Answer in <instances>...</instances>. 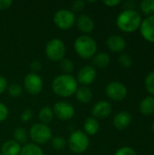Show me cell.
<instances>
[{
  "label": "cell",
  "instance_id": "33",
  "mask_svg": "<svg viewBox=\"0 0 154 155\" xmlns=\"http://www.w3.org/2000/svg\"><path fill=\"white\" fill-rule=\"evenodd\" d=\"M33 115H34V113L31 109H26L25 110L21 116H20V120L24 123H26V122H29L32 118H33Z\"/></svg>",
  "mask_w": 154,
  "mask_h": 155
},
{
  "label": "cell",
  "instance_id": "14",
  "mask_svg": "<svg viewBox=\"0 0 154 155\" xmlns=\"http://www.w3.org/2000/svg\"><path fill=\"white\" fill-rule=\"evenodd\" d=\"M107 47L113 53H121L126 48L124 38L119 35H112L106 40Z\"/></svg>",
  "mask_w": 154,
  "mask_h": 155
},
{
  "label": "cell",
  "instance_id": "15",
  "mask_svg": "<svg viewBox=\"0 0 154 155\" xmlns=\"http://www.w3.org/2000/svg\"><path fill=\"white\" fill-rule=\"evenodd\" d=\"M132 120L133 118H132L131 114L126 111H123V112L118 113L113 117V126L117 130L123 131L130 126V124H132Z\"/></svg>",
  "mask_w": 154,
  "mask_h": 155
},
{
  "label": "cell",
  "instance_id": "12",
  "mask_svg": "<svg viewBox=\"0 0 154 155\" xmlns=\"http://www.w3.org/2000/svg\"><path fill=\"white\" fill-rule=\"evenodd\" d=\"M142 36L148 42L154 43V15H150L142 20L140 26Z\"/></svg>",
  "mask_w": 154,
  "mask_h": 155
},
{
  "label": "cell",
  "instance_id": "11",
  "mask_svg": "<svg viewBox=\"0 0 154 155\" xmlns=\"http://www.w3.org/2000/svg\"><path fill=\"white\" fill-rule=\"evenodd\" d=\"M96 78V70L92 65H84L83 66L78 74H77V80L83 86H88L92 84Z\"/></svg>",
  "mask_w": 154,
  "mask_h": 155
},
{
  "label": "cell",
  "instance_id": "21",
  "mask_svg": "<svg viewBox=\"0 0 154 155\" xmlns=\"http://www.w3.org/2000/svg\"><path fill=\"white\" fill-rule=\"evenodd\" d=\"M93 64L98 68H106L111 62V57L106 53H99L93 57Z\"/></svg>",
  "mask_w": 154,
  "mask_h": 155
},
{
  "label": "cell",
  "instance_id": "35",
  "mask_svg": "<svg viewBox=\"0 0 154 155\" xmlns=\"http://www.w3.org/2000/svg\"><path fill=\"white\" fill-rule=\"evenodd\" d=\"M7 116H8L7 107L4 104L0 103V123L4 122L7 118Z\"/></svg>",
  "mask_w": 154,
  "mask_h": 155
},
{
  "label": "cell",
  "instance_id": "29",
  "mask_svg": "<svg viewBox=\"0 0 154 155\" xmlns=\"http://www.w3.org/2000/svg\"><path fill=\"white\" fill-rule=\"evenodd\" d=\"M118 62L120 64V65L123 68H129L132 66L133 64V58L130 54L123 53L120 54V56L118 57Z\"/></svg>",
  "mask_w": 154,
  "mask_h": 155
},
{
  "label": "cell",
  "instance_id": "10",
  "mask_svg": "<svg viewBox=\"0 0 154 155\" xmlns=\"http://www.w3.org/2000/svg\"><path fill=\"white\" fill-rule=\"evenodd\" d=\"M53 113L56 118L62 121H68L74 117L75 110L70 103L65 101H60L54 105Z\"/></svg>",
  "mask_w": 154,
  "mask_h": 155
},
{
  "label": "cell",
  "instance_id": "23",
  "mask_svg": "<svg viewBox=\"0 0 154 155\" xmlns=\"http://www.w3.org/2000/svg\"><path fill=\"white\" fill-rule=\"evenodd\" d=\"M19 155H44V152L39 145L30 143L21 147Z\"/></svg>",
  "mask_w": 154,
  "mask_h": 155
},
{
  "label": "cell",
  "instance_id": "13",
  "mask_svg": "<svg viewBox=\"0 0 154 155\" xmlns=\"http://www.w3.org/2000/svg\"><path fill=\"white\" fill-rule=\"evenodd\" d=\"M112 113V105L107 101H99L92 108V114L95 119H105Z\"/></svg>",
  "mask_w": 154,
  "mask_h": 155
},
{
  "label": "cell",
  "instance_id": "38",
  "mask_svg": "<svg viewBox=\"0 0 154 155\" xmlns=\"http://www.w3.org/2000/svg\"><path fill=\"white\" fill-rule=\"evenodd\" d=\"M103 3L107 6L113 7V6L118 5L121 3V1L120 0H106V1H103Z\"/></svg>",
  "mask_w": 154,
  "mask_h": 155
},
{
  "label": "cell",
  "instance_id": "37",
  "mask_svg": "<svg viewBox=\"0 0 154 155\" xmlns=\"http://www.w3.org/2000/svg\"><path fill=\"white\" fill-rule=\"evenodd\" d=\"M7 88V81L4 76L0 75V94H3Z\"/></svg>",
  "mask_w": 154,
  "mask_h": 155
},
{
  "label": "cell",
  "instance_id": "22",
  "mask_svg": "<svg viewBox=\"0 0 154 155\" xmlns=\"http://www.w3.org/2000/svg\"><path fill=\"white\" fill-rule=\"evenodd\" d=\"M54 113H53V109L50 106H44L41 108V110L39 111L38 114V119L40 121V124H49L53 119H54Z\"/></svg>",
  "mask_w": 154,
  "mask_h": 155
},
{
  "label": "cell",
  "instance_id": "32",
  "mask_svg": "<svg viewBox=\"0 0 154 155\" xmlns=\"http://www.w3.org/2000/svg\"><path fill=\"white\" fill-rule=\"evenodd\" d=\"M114 155H137V153L133 148L128 147V146H124V147L118 149L115 152Z\"/></svg>",
  "mask_w": 154,
  "mask_h": 155
},
{
  "label": "cell",
  "instance_id": "36",
  "mask_svg": "<svg viewBox=\"0 0 154 155\" xmlns=\"http://www.w3.org/2000/svg\"><path fill=\"white\" fill-rule=\"evenodd\" d=\"M13 4L12 0H0V10H5L9 8Z\"/></svg>",
  "mask_w": 154,
  "mask_h": 155
},
{
  "label": "cell",
  "instance_id": "34",
  "mask_svg": "<svg viewBox=\"0 0 154 155\" xmlns=\"http://www.w3.org/2000/svg\"><path fill=\"white\" fill-rule=\"evenodd\" d=\"M29 68H30V70H31V72L33 74H38V73L42 70V64L39 61H33L30 64Z\"/></svg>",
  "mask_w": 154,
  "mask_h": 155
},
{
  "label": "cell",
  "instance_id": "7",
  "mask_svg": "<svg viewBox=\"0 0 154 155\" xmlns=\"http://www.w3.org/2000/svg\"><path fill=\"white\" fill-rule=\"evenodd\" d=\"M54 25L62 30H68L75 24V15L71 10L61 9L54 15Z\"/></svg>",
  "mask_w": 154,
  "mask_h": 155
},
{
  "label": "cell",
  "instance_id": "16",
  "mask_svg": "<svg viewBox=\"0 0 154 155\" xmlns=\"http://www.w3.org/2000/svg\"><path fill=\"white\" fill-rule=\"evenodd\" d=\"M76 25L80 31L85 34H90L94 29L93 20L87 15H80L75 20Z\"/></svg>",
  "mask_w": 154,
  "mask_h": 155
},
{
  "label": "cell",
  "instance_id": "39",
  "mask_svg": "<svg viewBox=\"0 0 154 155\" xmlns=\"http://www.w3.org/2000/svg\"><path fill=\"white\" fill-rule=\"evenodd\" d=\"M152 132H153V134H154V121H153V123H152Z\"/></svg>",
  "mask_w": 154,
  "mask_h": 155
},
{
  "label": "cell",
  "instance_id": "1",
  "mask_svg": "<svg viewBox=\"0 0 154 155\" xmlns=\"http://www.w3.org/2000/svg\"><path fill=\"white\" fill-rule=\"evenodd\" d=\"M78 88L76 79L71 74H60L56 76L52 83L54 93L60 97H70L75 94Z\"/></svg>",
  "mask_w": 154,
  "mask_h": 155
},
{
  "label": "cell",
  "instance_id": "40",
  "mask_svg": "<svg viewBox=\"0 0 154 155\" xmlns=\"http://www.w3.org/2000/svg\"><path fill=\"white\" fill-rule=\"evenodd\" d=\"M0 155H3V154H2V153H0Z\"/></svg>",
  "mask_w": 154,
  "mask_h": 155
},
{
  "label": "cell",
  "instance_id": "31",
  "mask_svg": "<svg viewBox=\"0 0 154 155\" xmlns=\"http://www.w3.org/2000/svg\"><path fill=\"white\" fill-rule=\"evenodd\" d=\"M85 6V2L84 0H76L74 1L71 5V11L74 14V12H80L82 11Z\"/></svg>",
  "mask_w": 154,
  "mask_h": 155
},
{
  "label": "cell",
  "instance_id": "6",
  "mask_svg": "<svg viewBox=\"0 0 154 155\" xmlns=\"http://www.w3.org/2000/svg\"><path fill=\"white\" fill-rule=\"evenodd\" d=\"M29 136L35 144H44L51 141L52 131L45 124H35L30 128Z\"/></svg>",
  "mask_w": 154,
  "mask_h": 155
},
{
  "label": "cell",
  "instance_id": "25",
  "mask_svg": "<svg viewBox=\"0 0 154 155\" xmlns=\"http://www.w3.org/2000/svg\"><path fill=\"white\" fill-rule=\"evenodd\" d=\"M140 8L147 16L154 15V0H143L140 3Z\"/></svg>",
  "mask_w": 154,
  "mask_h": 155
},
{
  "label": "cell",
  "instance_id": "18",
  "mask_svg": "<svg viewBox=\"0 0 154 155\" xmlns=\"http://www.w3.org/2000/svg\"><path fill=\"white\" fill-rule=\"evenodd\" d=\"M21 146L15 140H8L5 142L1 148V153L3 155H19Z\"/></svg>",
  "mask_w": 154,
  "mask_h": 155
},
{
  "label": "cell",
  "instance_id": "3",
  "mask_svg": "<svg viewBox=\"0 0 154 155\" xmlns=\"http://www.w3.org/2000/svg\"><path fill=\"white\" fill-rule=\"evenodd\" d=\"M76 54L84 59L93 58L97 51V45L94 39L86 35L78 36L74 44Z\"/></svg>",
  "mask_w": 154,
  "mask_h": 155
},
{
  "label": "cell",
  "instance_id": "5",
  "mask_svg": "<svg viewBox=\"0 0 154 155\" xmlns=\"http://www.w3.org/2000/svg\"><path fill=\"white\" fill-rule=\"evenodd\" d=\"M65 53V45L59 38H53L49 40L45 45V54L51 61L60 62L63 58H64Z\"/></svg>",
  "mask_w": 154,
  "mask_h": 155
},
{
  "label": "cell",
  "instance_id": "28",
  "mask_svg": "<svg viewBox=\"0 0 154 155\" xmlns=\"http://www.w3.org/2000/svg\"><path fill=\"white\" fill-rule=\"evenodd\" d=\"M51 143H52V146L54 147V149H55L57 151L64 150L66 145V141L64 140V138L62 136H59V135L52 137Z\"/></svg>",
  "mask_w": 154,
  "mask_h": 155
},
{
  "label": "cell",
  "instance_id": "26",
  "mask_svg": "<svg viewBox=\"0 0 154 155\" xmlns=\"http://www.w3.org/2000/svg\"><path fill=\"white\" fill-rule=\"evenodd\" d=\"M144 85H145V89L146 91L152 94V96L154 95V71L150 72L145 79H144Z\"/></svg>",
  "mask_w": 154,
  "mask_h": 155
},
{
  "label": "cell",
  "instance_id": "24",
  "mask_svg": "<svg viewBox=\"0 0 154 155\" xmlns=\"http://www.w3.org/2000/svg\"><path fill=\"white\" fill-rule=\"evenodd\" d=\"M13 136H14V139L16 143H18L19 144H25L26 142H27V131L23 128V127H18V128H15L14 130V133H13Z\"/></svg>",
  "mask_w": 154,
  "mask_h": 155
},
{
  "label": "cell",
  "instance_id": "19",
  "mask_svg": "<svg viewBox=\"0 0 154 155\" xmlns=\"http://www.w3.org/2000/svg\"><path fill=\"white\" fill-rule=\"evenodd\" d=\"M75 97L78 102L82 104H88L93 98V92L87 86L78 87L75 92Z\"/></svg>",
  "mask_w": 154,
  "mask_h": 155
},
{
  "label": "cell",
  "instance_id": "4",
  "mask_svg": "<svg viewBox=\"0 0 154 155\" xmlns=\"http://www.w3.org/2000/svg\"><path fill=\"white\" fill-rule=\"evenodd\" d=\"M90 140L88 135L80 130L73 132L68 139V147L70 151L76 154L84 153L89 147Z\"/></svg>",
  "mask_w": 154,
  "mask_h": 155
},
{
  "label": "cell",
  "instance_id": "2",
  "mask_svg": "<svg viewBox=\"0 0 154 155\" xmlns=\"http://www.w3.org/2000/svg\"><path fill=\"white\" fill-rule=\"evenodd\" d=\"M142 24V16L134 9H125L121 12L116 18L118 28L124 33H133L137 31Z\"/></svg>",
  "mask_w": 154,
  "mask_h": 155
},
{
  "label": "cell",
  "instance_id": "9",
  "mask_svg": "<svg viewBox=\"0 0 154 155\" xmlns=\"http://www.w3.org/2000/svg\"><path fill=\"white\" fill-rule=\"evenodd\" d=\"M43 86H44L43 80L38 74L30 73L25 75L24 79V87L29 94L31 95L39 94L43 90Z\"/></svg>",
  "mask_w": 154,
  "mask_h": 155
},
{
  "label": "cell",
  "instance_id": "27",
  "mask_svg": "<svg viewBox=\"0 0 154 155\" xmlns=\"http://www.w3.org/2000/svg\"><path fill=\"white\" fill-rule=\"evenodd\" d=\"M60 68L65 73V74H70L74 69V64L70 59L64 57L60 61Z\"/></svg>",
  "mask_w": 154,
  "mask_h": 155
},
{
  "label": "cell",
  "instance_id": "20",
  "mask_svg": "<svg viewBox=\"0 0 154 155\" xmlns=\"http://www.w3.org/2000/svg\"><path fill=\"white\" fill-rule=\"evenodd\" d=\"M100 124L98 121L93 117H88L84 124V130L87 135H94L98 133Z\"/></svg>",
  "mask_w": 154,
  "mask_h": 155
},
{
  "label": "cell",
  "instance_id": "8",
  "mask_svg": "<svg viewBox=\"0 0 154 155\" xmlns=\"http://www.w3.org/2000/svg\"><path fill=\"white\" fill-rule=\"evenodd\" d=\"M127 88L126 86L120 83V82H111L107 84L105 88V94L108 98H110L113 101L120 102L125 99L127 96Z\"/></svg>",
  "mask_w": 154,
  "mask_h": 155
},
{
  "label": "cell",
  "instance_id": "30",
  "mask_svg": "<svg viewBox=\"0 0 154 155\" xmlns=\"http://www.w3.org/2000/svg\"><path fill=\"white\" fill-rule=\"evenodd\" d=\"M7 89H8L9 95L12 96V97H19V96H21V94L23 93V87H22V85L19 84H15V83L11 84L7 87Z\"/></svg>",
  "mask_w": 154,
  "mask_h": 155
},
{
  "label": "cell",
  "instance_id": "17",
  "mask_svg": "<svg viewBox=\"0 0 154 155\" xmlns=\"http://www.w3.org/2000/svg\"><path fill=\"white\" fill-rule=\"evenodd\" d=\"M139 111L144 116H150L154 114V96L149 95L143 98L139 104Z\"/></svg>",
  "mask_w": 154,
  "mask_h": 155
}]
</instances>
